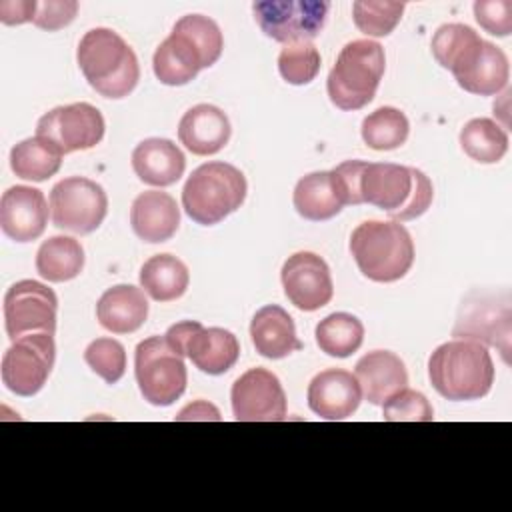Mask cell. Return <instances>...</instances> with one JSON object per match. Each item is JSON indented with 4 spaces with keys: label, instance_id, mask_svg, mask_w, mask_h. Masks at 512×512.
<instances>
[{
    "label": "cell",
    "instance_id": "4fadbf2b",
    "mask_svg": "<svg viewBox=\"0 0 512 512\" xmlns=\"http://www.w3.org/2000/svg\"><path fill=\"white\" fill-rule=\"evenodd\" d=\"M232 414L238 422L286 420V394L278 376L266 368L246 370L230 392Z\"/></svg>",
    "mask_w": 512,
    "mask_h": 512
},
{
    "label": "cell",
    "instance_id": "ac0fdd59",
    "mask_svg": "<svg viewBox=\"0 0 512 512\" xmlns=\"http://www.w3.org/2000/svg\"><path fill=\"white\" fill-rule=\"evenodd\" d=\"M228 116L212 104H196L184 112L178 124L180 144L196 156H212L230 140Z\"/></svg>",
    "mask_w": 512,
    "mask_h": 512
},
{
    "label": "cell",
    "instance_id": "7bdbcfd3",
    "mask_svg": "<svg viewBox=\"0 0 512 512\" xmlns=\"http://www.w3.org/2000/svg\"><path fill=\"white\" fill-rule=\"evenodd\" d=\"M176 420H220V412L216 406L204 400H196L180 410Z\"/></svg>",
    "mask_w": 512,
    "mask_h": 512
},
{
    "label": "cell",
    "instance_id": "e575fe53",
    "mask_svg": "<svg viewBox=\"0 0 512 512\" xmlns=\"http://www.w3.org/2000/svg\"><path fill=\"white\" fill-rule=\"evenodd\" d=\"M320 52L310 42L286 44L278 54V72L280 76L294 86L310 84L320 72Z\"/></svg>",
    "mask_w": 512,
    "mask_h": 512
},
{
    "label": "cell",
    "instance_id": "9c48e42d",
    "mask_svg": "<svg viewBox=\"0 0 512 512\" xmlns=\"http://www.w3.org/2000/svg\"><path fill=\"white\" fill-rule=\"evenodd\" d=\"M108 196L104 188L84 176L60 180L50 192L52 224L74 234L94 232L106 218Z\"/></svg>",
    "mask_w": 512,
    "mask_h": 512
},
{
    "label": "cell",
    "instance_id": "cb8c5ba5",
    "mask_svg": "<svg viewBox=\"0 0 512 512\" xmlns=\"http://www.w3.org/2000/svg\"><path fill=\"white\" fill-rule=\"evenodd\" d=\"M184 356H188L200 372L220 376L238 362L240 344L230 330L198 326L184 346Z\"/></svg>",
    "mask_w": 512,
    "mask_h": 512
},
{
    "label": "cell",
    "instance_id": "7402d4cb",
    "mask_svg": "<svg viewBox=\"0 0 512 512\" xmlns=\"http://www.w3.org/2000/svg\"><path fill=\"white\" fill-rule=\"evenodd\" d=\"M250 338L256 352L270 360L286 358L302 348L292 316L278 304H266L254 314Z\"/></svg>",
    "mask_w": 512,
    "mask_h": 512
},
{
    "label": "cell",
    "instance_id": "f1b7e54d",
    "mask_svg": "<svg viewBox=\"0 0 512 512\" xmlns=\"http://www.w3.org/2000/svg\"><path fill=\"white\" fill-rule=\"evenodd\" d=\"M84 268V248L70 236H52L36 252V272L48 282H68Z\"/></svg>",
    "mask_w": 512,
    "mask_h": 512
},
{
    "label": "cell",
    "instance_id": "d4e9b609",
    "mask_svg": "<svg viewBox=\"0 0 512 512\" xmlns=\"http://www.w3.org/2000/svg\"><path fill=\"white\" fill-rule=\"evenodd\" d=\"M292 202L296 212L312 222L330 220L346 206L332 170L310 172L302 176L296 182Z\"/></svg>",
    "mask_w": 512,
    "mask_h": 512
},
{
    "label": "cell",
    "instance_id": "1f68e13d",
    "mask_svg": "<svg viewBox=\"0 0 512 512\" xmlns=\"http://www.w3.org/2000/svg\"><path fill=\"white\" fill-rule=\"evenodd\" d=\"M318 348L332 358H348L364 342L362 322L348 312H334L316 326Z\"/></svg>",
    "mask_w": 512,
    "mask_h": 512
},
{
    "label": "cell",
    "instance_id": "60d3db41",
    "mask_svg": "<svg viewBox=\"0 0 512 512\" xmlns=\"http://www.w3.org/2000/svg\"><path fill=\"white\" fill-rule=\"evenodd\" d=\"M36 0H4L0 2V20L2 24L14 26V24H24V22H32L34 14H36Z\"/></svg>",
    "mask_w": 512,
    "mask_h": 512
},
{
    "label": "cell",
    "instance_id": "52a82bcc",
    "mask_svg": "<svg viewBox=\"0 0 512 512\" xmlns=\"http://www.w3.org/2000/svg\"><path fill=\"white\" fill-rule=\"evenodd\" d=\"M134 374L142 398L152 406H170L186 390L188 372L182 356L162 336H150L136 346Z\"/></svg>",
    "mask_w": 512,
    "mask_h": 512
},
{
    "label": "cell",
    "instance_id": "b9f144b4",
    "mask_svg": "<svg viewBox=\"0 0 512 512\" xmlns=\"http://www.w3.org/2000/svg\"><path fill=\"white\" fill-rule=\"evenodd\" d=\"M198 326H202L198 320H184V322L172 324V326L166 330L164 338H166V342H168L180 356H184V346H186L188 338L192 336V332H194Z\"/></svg>",
    "mask_w": 512,
    "mask_h": 512
},
{
    "label": "cell",
    "instance_id": "4316f807",
    "mask_svg": "<svg viewBox=\"0 0 512 512\" xmlns=\"http://www.w3.org/2000/svg\"><path fill=\"white\" fill-rule=\"evenodd\" d=\"M190 284L186 264L172 254H156L140 268V286L156 302L180 298Z\"/></svg>",
    "mask_w": 512,
    "mask_h": 512
},
{
    "label": "cell",
    "instance_id": "83f0119b",
    "mask_svg": "<svg viewBox=\"0 0 512 512\" xmlns=\"http://www.w3.org/2000/svg\"><path fill=\"white\" fill-rule=\"evenodd\" d=\"M510 64L502 48L492 42L482 44V52L476 62L456 78L458 86L476 96H494L508 86Z\"/></svg>",
    "mask_w": 512,
    "mask_h": 512
},
{
    "label": "cell",
    "instance_id": "f546056e",
    "mask_svg": "<svg viewBox=\"0 0 512 512\" xmlns=\"http://www.w3.org/2000/svg\"><path fill=\"white\" fill-rule=\"evenodd\" d=\"M62 152L46 138L34 136L10 150V168L22 180L44 182L60 170Z\"/></svg>",
    "mask_w": 512,
    "mask_h": 512
},
{
    "label": "cell",
    "instance_id": "d6986e66",
    "mask_svg": "<svg viewBox=\"0 0 512 512\" xmlns=\"http://www.w3.org/2000/svg\"><path fill=\"white\" fill-rule=\"evenodd\" d=\"M354 376L360 384L362 396L382 406L390 396L408 386V372L400 356L390 350H372L356 362Z\"/></svg>",
    "mask_w": 512,
    "mask_h": 512
},
{
    "label": "cell",
    "instance_id": "3957f363",
    "mask_svg": "<svg viewBox=\"0 0 512 512\" xmlns=\"http://www.w3.org/2000/svg\"><path fill=\"white\" fill-rule=\"evenodd\" d=\"M76 60L88 84L104 98H124L140 80L134 50L110 28L88 30L78 44Z\"/></svg>",
    "mask_w": 512,
    "mask_h": 512
},
{
    "label": "cell",
    "instance_id": "44dd1931",
    "mask_svg": "<svg viewBox=\"0 0 512 512\" xmlns=\"http://www.w3.org/2000/svg\"><path fill=\"white\" fill-rule=\"evenodd\" d=\"M132 170L144 184L164 188L182 178L186 158L172 140L146 138L132 150Z\"/></svg>",
    "mask_w": 512,
    "mask_h": 512
},
{
    "label": "cell",
    "instance_id": "f35d334b",
    "mask_svg": "<svg viewBox=\"0 0 512 512\" xmlns=\"http://www.w3.org/2000/svg\"><path fill=\"white\" fill-rule=\"evenodd\" d=\"M476 22L492 36H508L512 32V2L510 0H476Z\"/></svg>",
    "mask_w": 512,
    "mask_h": 512
},
{
    "label": "cell",
    "instance_id": "277c9868",
    "mask_svg": "<svg viewBox=\"0 0 512 512\" xmlns=\"http://www.w3.org/2000/svg\"><path fill=\"white\" fill-rule=\"evenodd\" d=\"M350 252L360 272L372 282H396L414 264L410 232L396 220H366L350 236Z\"/></svg>",
    "mask_w": 512,
    "mask_h": 512
},
{
    "label": "cell",
    "instance_id": "603a6c76",
    "mask_svg": "<svg viewBox=\"0 0 512 512\" xmlns=\"http://www.w3.org/2000/svg\"><path fill=\"white\" fill-rule=\"evenodd\" d=\"M96 318L100 326L112 334H132L148 318V300L144 292L132 284L112 286L100 296Z\"/></svg>",
    "mask_w": 512,
    "mask_h": 512
},
{
    "label": "cell",
    "instance_id": "8d00e7d4",
    "mask_svg": "<svg viewBox=\"0 0 512 512\" xmlns=\"http://www.w3.org/2000/svg\"><path fill=\"white\" fill-rule=\"evenodd\" d=\"M84 360L106 384H116L126 372V350L114 338H96L84 350Z\"/></svg>",
    "mask_w": 512,
    "mask_h": 512
},
{
    "label": "cell",
    "instance_id": "484cf974",
    "mask_svg": "<svg viewBox=\"0 0 512 512\" xmlns=\"http://www.w3.org/2000/svg\"><path fill=\"white\" fill-rule=\"evenodd\" d=\"M152 68L156 78L166 86H184L204 70V62L196 48L178 32L170 36L156 48L152 58Z\"/></svg>",
    "mask_w": 512,
    "mask_h": 512
},
{
    "label": "cell",
    "instance_id": "5b68a950",
    "mask_svg": "<svg viewBox=\"0 0 512 512\" xmlns=\"http://www.w3.org/2000/svg\"><path fill=\"white\" fill-rule=\"evenodd\" d=\"M248 192L244 174L228 162L198 166L182 188L184 212L202 226H214L236 212Z\"/></svg>",
    "mask_w": 512,
    "mask_h": 512
},
{
    "label": "cell",
    "instance_id": "e0dca14e",
    "mask_svg": "<svg viewBox=\"0 0 512 512\" xmlns=\"http://www.w3.org/2000/svg\"><path fill=\"white\" fill-rule=\"evenodd\" d=\"M362 400V390L352 372L330 368L316 374L308 384V406L324 420H346Z\"/></svg>",
    "mask_w": 512,
    "mask_h": 512
},
{
    "label": "cell",
    "instance_id": "4dcf8cb0",
    "mask_svg": "<svg viewBox=\"0 0 512 512\" xmlns=\"http://www.w3.org/2000/svg\"><path fill=\"white\" fill-rule=\"evenodd\" d=\"M460 146L474 162L496 164L508 150V134L490 118H474L460 130Z\"/></svg>",
    "mask_w": 512,
    "mask_h": 512
},
{
    "label": "cell",
    "instance_id": "7c38bea8",
    "mask_svg": "<svg viewBox=\"0 0 512 512\" xmlns=\"http://www.w3.org/2000/svg\"><path fill=\"white\" fill-rule=\"evenodd\" d=\"M104 118L88 102L56 106L36 124V136L50 140L62 154L90 150L104 138Z\"/></svg>",
    "mask_w": 512,
    "mask_h": 512
},
{
    "label": "cell",
    "instance_id": "6da1fadb",
    "mask_svg": "<svg viewBox=\"0 0 512 512\" xmlns=\"http://www.w3.org/2000/svg\"><path fill=\"white\" fill-rule=\"evenodd\" d=\"M362 204L388 212L396 222L422 216L434 198L430 178L410 166L392 162H364L358 176Z\"/></svg>",
    "mask_w": 512,
    "mask_h": 512
},
{
    "label": "cell",
    "instance_id": "ba28073f",
    "mask_svg": "<svg viewBox=\"0 0 512 512\" xmlns=\"http://www.w3.org/2000/svg\"><path fill=\"white\" fill-rule=\"evenodd\" d=\"M328 10L330 4L322 0H264L252 4L260 30L282 44L314 40L326 24Z\"/></svg>",
    "mask_w": 512,
    "mask_h": 512
},
{
    "label": "cell",
    "instance_id": "5bb4252c",
    "mask_svg": "<svg viewBox=\"0 0 512 512\" xmlns=\"http://www.w3.org/2000/svg\"><path fill=\"white\" fill-rule=\"evenodd\" d=\"M286 298L304 312L326 306L334 296L330 268L322 256L314 252H296L288 256L280 270Z\"/></svg>",
    "mask_w": 512,
    "mask_h": 512
},
{
    "label": "cell",
    "instance_id": "9a60e30c",
    "mask_svg": "<svg viewBox=\"0 0 512 512\" xmlns=\"http://www.w3.org/2000/svg\"><path fill=\"white\" fill-rule=\"evenodd\" d=\"M456 338L476 340L480 344L498 346L508 362L510 348V300L498 308L490 296H470L462 306L452 332Z\"/></svg>",
    "mask_w": 512,
    "mask_h": 512
},
{
    "label": "cell",
    "instance_id": "836d02e7",
    "mask_svg": "<svg viewBox=\"0 0 512 512\" xmlns=\"http://www.w3.org/2000/svg\"><path fill=\"white\" fill-rule=\"evenodd\" d=\"M172 30L182 34L196 48L204 62V68L214 66L222 56L224 38L220 26L212 18L202 14H186L174 24Z\"/></svg>",
    "mask_w": 512,
    "mask_h": 512
},
{
    "label": "cell",
    "instance_id": "d6a6232c",
    "mask_svg": "<svg viewBox=\"0 0 512 512\" xmlns=\"http://www.w3.org/2000/svg\"><path fill=\"white\" fill-rule=\"evenodd\" d=\"M360 134L364 144L372 150H396L406 142L410 122L402 110L382 106L362 120Z\"/></svg>",
    "mask_w": 512,
    "mask_h": 512
},
{
    "label": "cell",
    "instance_id": "74e56055",
    "mask_svg": "<svg viewBox=\"0 0 512 512\" xmlns=\"http://www.w3.org/2000/svg\"><path fill=\"white\" fill-rule=\"evenodd\" d=\"M386 422H432L434 410L422 392L402 388L382 404Z\"/></svg>",
    "mask_w": 512,
    "mask_h": 512
},
{
    "label": "cell",
    "instance_id": "d590c367",
    "mask_svg": "<svg viewBox=\"0 0 512 512\" xmlns=\"http://www.w3.org/2000/svg\"><path fill=\"white\" fill-rule=\"evenodd\" d=\"M404 4L402 2H372L358 0L352 4V18L356 28L374 38L388 36L398 22L402 20Z\"/></svg>",
    "mask_w": 512,
    "mask_h": 512
},
{
    "label": "cell",
    "instance_id": "8992f818",
    "mask_svg": "<svg viewBox=\"0 0 512 512\" xmlns=\"http://www.w3.org/2000/svg\"><path fill=\"white\" fill-rule=\"evenodd\" d=\"M386 70L384 48L374 40L348 42L332 66L326 88L340 110H360L376 96Z\"/></svg>",
    "mask_w": 512,
    "mask_h": 512
},
{
    "label": "cell",
    "instance_id": "2e32d148",
    "mask_svg": "<svg viewBox=\"0 0 512 512\" xmlns=\"http://www.w3.org/2000/svg\"><path fill=\"white\" fill-rule=\"evenodd\" d=\"M48 224V202L42 190L12 186L0 198V228L14 242L40 238Z\"/></svg>",
    "mask_w": 512,
    "mask_h": 512
},
{
    "label": "cell",
    "instance_id": "30bf717a",
    "mask_svg": "<svg viewBox=\"0 0 512 512\" xmlns=\"http://www.w3.org/2000/svg\"><path fill=\"white\" fill-rule=\"evenodd\" d=\"M54 358V334L38 332L22 336L2 356V384L16 396H34L46 384Z\"/></svg>",
    "mask_w": 512,
    "mask_h": 512
},
{
    "label": "cell",
    "instance_id": "7a4b0ae2",
    "mask_svg": "<svg viewBox=\"0 0 512 512\" xmlns=\"http://www.w3.org/2000/svg\"><path fill=\"white\" fill-rule=\"evenodd\" d=\"M428 378L446 400H480L492 390L494 362L484 344L456 338L430 354Z\"/></svg>",
    "mask_w": 512,
    "mask_h": 512
},
{
    "label": "cell",
    "instance_id": "8fae6325",
    "mask_svg": "<svg viewBox=\"0 0 512 512\" xmlns=\"http://www.w3.org/2000/svg\"><path fill=\"white\" fill-rule=\"evenodd\" d=\"M58 298L52 288L36 280L14 282L4 294V328L14 342L28 334L56 332Z\"/></svg>",
    "mask_w": 512,
    "mask_h": 512
},
{
    "label": "cell",
    "instance_id": "ffe728a7",
    "mask_svg": "<svg viewBox=\"0 0 512 512\" xmlns=\"http://www.w3.org/2000/svg\"><path fill=\"white\" fill-rule=\"evenodd\" d=\"M130 224L140 240L148 244L166 242L180 226V208L168 192L146 190L132 202Z\"/></svg>",
    "mask_w": 512,
    "mask_h": 512
},
{
    "label": "cell",
    "instance_id": "ab89813d",
    "mask_svg": "<svg viewBox=\"0 0 512 512\" xmlns=\"http://www.w3.org/2000/svg\"><path fill=\"white\" fill-rule=\"evenodd\" d=\"M76 12H78V2L74 0H60V2L44 0V2H38L32 24L42 30L54 32L68 26L74 20Z\"/></svg>",
    "mask_w": 512,
    "mask_h": 512
}]
</instances>
